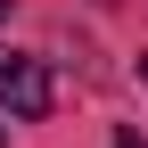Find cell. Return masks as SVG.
Masks as SVG:
<instances>
[{"label": "cell", "instance_id": "obj_4", "mask_svg": "<svg viewBox=\"0 0 148 148\" xmlns=\"http://www.w3.org/2000/svg\"><path fill=\"white\" fill-rule=\"evenodd\" d=\"M0 148H8V123H0Z\"/></svg>", "mask_w": 148, "mask_h": 148}, {"label": "cell", "instance_id": "obj_2", "mask_svg": "<svg viewBox=\"0 0 148 148\" xmlns=\"http://www.w3.org/2000/svg\"><path fill=\"white\" fill-rule=\"evenodd\" d=\"M115 148H148V140H140V132H115Z\"/></svg>", "mask_w": 148, "mask_h": 148}, {"label": "cell", "instance_id": "obj_1", "mask_svg": "<svg viewBox=\"0 0 148 148\" xmlns=\"http://www.w3.org/2000/svg\"><path fill=\"white\" fill-rule=\"evenodd\" d=\"M49 99H58V82H49V66L33 58V49H0V107H8L16 123H41Z\"/></svg>", "mask_w": 148, "mask_h": 148}, {"label": "cell", "instance_id": "obj_5", "mask_svg": "<svg viewBox=\"0 0 148 148\" xmlns=\"http://www.w3.org/2000/svg\"><path fill=\"white\" fill-rule=\"evenodd\" d=\"M8 8H16V0H0V16H8Z\"/></svg>", "mask_w": 148, "mask_h": 148}, {"label": "cell", "instance_id": "obj_3", "mask_svg": "<svg viewBox=\"0 0 148 148\" xmlns=\"http://www.w3.org/2000/svg\"><path fill=\"white\" fill-rule=\"evenodd\" d=\"M140 82H148V49H140Z\"/></svg>", "mask_w": 148, "mask_h": 148}]
</instances>
